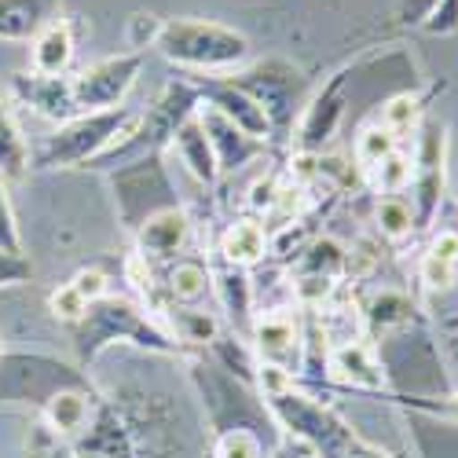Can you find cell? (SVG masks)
Wrapping results in <instances>:
<instances>
[{
    "instance_id": "13",
    "label": "cell",
    "mask_w": 458,
    "mask_h": 458,
    "mask_svg": "<svg viewBox=\"0 0 458 458\" xmlns=\"http://www.w3.org/2000/svg\"><path fill=\"white\" fill-rule=\"evenodd\" d=\"M0 169L8 176H19L26 169V143L4 106H0Z\"/></svg>"
},
{
    "instance_id": "30",
    "label": "cell",
    "mask_w": 458,
    "mask_h": 458,
    "mask_svg": "<svg viewBox=\"0 0 458 458\" xmlns=\"http://www.w3.org/2000/svg\"><path fill=\"white\" fill-rule=\"evenodd\" d=\"M253 206H257V209L276 206V180H260V183L253 187Z\"/></svg>"
},
{
    "instance_id": "22",
    "label": "cell",
    "mask_w": 458,
    "mask_h": 458,
    "mask_svg": "<svg viewBox=\"0 0 458 458\" xmlns=\"http://www.w3.org/2000/svg\"><path fill=\"white\" fill-rule=\"evenodd\" d=\"M52 312L59 319H81L89 312V301L78 290H73V283H70V286H63V290L52 293Z\"/></svg>"
},
{
    "instance_id": "25",
    "label": "cell",
    "mask_w": 458,
    "mask_h": 458,
    "mask_svg": "<svg viewBox=\"0 0 458 458\" xmlns=\"http://www.w3.org/2000/svg\"><path fill=\"white\" fill-rule=\"evenodd\" d=\"M422 283L433 286V290H447V286L454 283V268H451V264H444V260L426 257V260H422Z\"/></svg>"
},
{
    "instance_id": "23",
    "label": "cell",
    "mask_w": 458,
    "mask_h": 458,
    "mask_svg": "<svg viewBox=\"0 0 458 458\" xmlns=\"http://www.w3.org/2000/svg\"><path fill=\"white\" fill-rule=\"evenodd\" d=\"M220 458H260V444L246 429H235L220 440Z\"/></svg>"
},
{
    "instance_id": "18",
    "label": "cell",
    "mask_w": 458,
    "mask_h": 458,
    "mask_svg": "<svg viewBox=\"0 0 458 458\" xmlns=\"http://www.w3.org/2000/svg\"><path fill=\"white\" fill-rule=\"evenodd\" d=\"M374 173H377V187L386 191V195H396V191H403V187L411 183V173H414V165H411L403 155H389V158L381 162Z\"/></svg>"
},
{
    "instance_id": "7",
    "label": "cell",
    "mask_w": 458,
    "mask_h": 458,
    "mask_svg": "<svg viewBox=\"0 0 458 458\" xmlns=\"http://www.w3.org/2000/svg\"><path fill=\"white\" fill-rule=\"evenodd\" d=\"M183 242H187V216L180 209L155 213L143 224V232H140L143 253H155V257H173Z\"/></svg>"
},
{
    "instance_id": "19",
    "label": "cell",
    "mask_w": 458,
    "mask_h": 458,
    "mask_svg": "<svg viewBox=\"0 0 458 458\" xmlns=\"http://www.w3.org/2000/svg\"><path fill=\"white\" fill-rule=\"evenodd\" d=\"M418 118V99L414 96H396L386 103V110H381V125H386L393 136L396 132H407Z\"/></svg>"
},
{
    "instance_id": "17",
    "label": "cell",
    "mask_w": 458,
    "mask_h": 458,
    "mask_svg": "<svg viewBox=\"0 0 458 458\" xmlns=\"http://www.w3.org/2000/svg\"><path fill=\"white\" fill-rule=\"evenodd\" d=\"M169 290L180 301H199L209 290V276H206V268H199V264H176L169 272Z\"/></svg>"
},
{
    "instance_id": "29",
    "label": "cell",
    "mask_w": 458,
    "mask_h": 458,
    "mask_svg": "<svg viewBox=\"0 0 458 458\" xmlns=\"http://www.w3.org/2000/svg\"><path fill=\"white\" fill-rule=\"evenodd\" d=\"M429 30H433V33H451V30H458V0H444V4L437 8V15H433V22H429Z\"/></svg>"
},
{
    "instance_id": "21",
    "label": "cell",
    "mask_w": 458,
    "mask_h": 458,
    "mask_svg": "<svg viewBox=\"0 0 458 458\" xmlns=\"http://www.w3.org/2000/svg\"><path fill=\"white\" fill-rule=\"evenodd\" d=\"M220 293H224V304L232 309V316L235 312L246 316V309H250V286H246V279L239 272H224L220 276Z\"/></svg>"
},
{
    "instance_id": "5",
    "label": "cell",
    "mask_w": 458,
    "mask_h": 458,
    "mask_svg": "<svg viewBox=\"0 0 458 458\" xmlns=\"http://www.w3.org/2000/svg\"><path fill=\"white\" fill-rule=\"evenodd\" d=\"M55 0H0V37H37L52 26Z\"/></svg>"
},
{
    "instance_id": "8",
    "label": "cell",
    "mask_w": 458,
    "mask_h": 458,
    "mask_svg": "<svg viewBox=\"0 0 458 458\" xmlns=\"http://www.w3.org/2000/svg\"><path fill=\"white\" fill-rule=\"evenodd\" d=\"M70 55H73V41H70V30L63 22H52L37 33L33 41V70L41 78H59V73L70 66Z\"/></svg>"
},
{
    "instance_id": "12",
    "label": "cell",
    "mask_w": 458,
    "mask_h": 458,
    "mask_svg": "<svg viewBox=\"0 0 458 458\" xmlns=\"http://www.w3.org/2000/svg\"><path fill=\"white\" fill-rule=\"evenodd\" d=\"M334 370L345 381H356V386H381L377 363L370 360V352L363 345H356V341H349V345H341L334 352Z\"/></svg>"
},
{
    "instance_id": "15",
    "label": "cell",
    "mask_w": 458,
    "mask_h": 458,
    "mask_svg": "<svg viewBox=\"0 0 458 458\" xmlns=\"http://www.w3.org/2000/svg\"><path fill=\"white\" fill-rule=\"evenodd\" d=\"M48 414H52V422H55L59 433H78V429L85 426V418H89V403H85V396H78V393H59V396L52 400Z\"/></svg>"
},
{
    "instance_id": "10",
    "label": "cell",
    "mask_w": 458,
    "mask_h": 458,
    "mask_svg": "<svg viewBox=\"0 0 458 458\" xmlns=\"http://www.w3.org/2000/svg\"><path fill=\"white\" fill-rule=\"evenodd\" d=\"M176 150H180L183 165L195 173L199 180L209 183V180L216 176V150H213V143H209L202 122H187V125H180V132H176Z\"/></svg>"
},
{
    "instance_id": "3",
    "label": "cell",
    "mask_w": 458,
    "mask_h": 458,
    "mask_svg": "<svg viewBox=\"0 0 458 458\" xmlns=\"http://www.w3.org/2000/svg\"><path fill=\"white\" fill-rule=\"evenodd\" d=\"M444 129L440 125H426V136H422V147H418V165L411 173L414 180V224L426 227L444 199Z\"/></svg>"
},
{
    "instance_id": "28",
    "label": "cell",
    "mask_w": 458,
    "mask_h": 458,
    "mask_svg": "<svg viewBox=\"0 0 458 458\" xmlns=\"http://www.w3.org/2000/svg\"><path fill=\"white\" fill-rule=\"evenodd\" d=\"M73 290H78L85 301H96V297H103V293H106V276H103V272H96V268H92V272H81V276H78V283H73Z\"/></svg>"
},
{
    "instance_id": "24",
    "label": "cell",
    "mask_w": 458,
    "mask_h": 458,
    "mask_svg": "<svg viewBox=\"0 0 458 458\" xmlns=\"http://www.w3.org/2000/svg\"><path fill=\"white\" fill-rule=\"evenodd\" d=\"M176 327H180L183 341H209V337L216 334L213 319L202 316V312H180V316H176Z\"/></svg>"
},
{
    "instance_id": "11",
    "label": "cell",
    "mask_w": 458,
    "mask_h": 458,
    "mask_svg": "<svg viewBox=\"0 0 458 458\" xmlns=\"http://www.w3.org/2000/svg\"><path fill=\"white\" fill-rule=\"evenodd\" d=\"M216 114H224V118L235 129H242L246 136L268 132V114H264V106H257V99H250L242 92H220L216 96Z\"/></svg>"
},
{
    "instance_id": "6",
    "label": "cell",
    "mask_w": 458,
    "mask_h": 458,
    "mask_svg": "<svg viewBox=\"0 0 458 458\" xmlns=\"http://www.w3.org/2000/svg\"><path fill=\"white\" fill-rule=\"evenodd\" d=\"M257 352L268 360V367H283L297 352V327L290 316H264L257 319Z\"/></svg>"
},
{
    "instance_id": "4",
    "label": "cell",
    "mask_w": 458,
    "mask_h": 458,
    "mask_svg": "<svg viewBox=\"0 0 458 458\" xmlns=\"http://www.w3.org/2000/svg\"><path fill=\"white\" fill-rule=\"evenodd\" d=\"M118 125H122V114H92V118H85L81 125L66 129L55 143H52V158H85L92 155V150L106 147L110 136H118Z\"/></svg>"
},
{
    "instance_id": "27",
    "label": "cell",
    "mask_w": 458,
    "mask_h": 458,
    "mask_svg": "<svg viewBox=\"0 0 458 458\" xmlns=\"http://www.w3.org/2000/svg\"><path fill=\"white\" fill-rule=\"evenodd\" d=\"M0 246H4V253H19V232H15V224H12V209H8V199H4V191H0Z\"/></svg>"
},
{
    "instance_id": "26",
    "label": "cell",
    "mask_w": 458,
    "mask_h": 458,
    "mask_svg": "<svg viewBox=\"0 0 458 458\" xmlns=\"http://www.w3.org/2000/svg\"><path fill=\"white\" fill-rule=\"evenodd\" d=\"M426 257L444 260V264H451V268H458V232H440Z\"/></svg>"
},
{
    "instance_id": "20",
    "label": "cell",
    "mask_w": 458,
    "mask_h": 458,
    "mask_svg": "<svg viewBox=\"0 0 458 458\" xmlns=\"http://www.w3.org/2000/svg\"><path fill=\"white\" fill-rule=\"evenodd\" d=\"M407 312H411V304H407V297H400V293H381V297L370 304V319H374V327L400 323Z\"/></svg>"
},
{
    "instance_id": "16",
    "label": "cell",
    "mask_w": 458,
    "mask_h": 458,
    "mask_svg": "<svg viewBox=\"0 0 458 458\" xmlns=\"http://www.w3.org/2000/svg\"><path fill=\"white\" fill-rule=\"evenodd\" d=\"M377 227H381V235H389V239H403L411 235V227H414V213L403 199L389 195L386 202L377 206Z\"/></svg>"
},
{
    "instance_id": "9",
    "label": "cell",
    "mask_w": 458,
    "mask_h": 458,
    "mask_svg": "<svg viewBox=\"0 0 458 458\" xmlns=\"http://www.w3.org/2000/svg\"><path fill=\"white\" fill-rule=\"evenodd\" d=\"M220 253L235 264V268H250L257 264L264 253H268V235H264V227L253 224V220H239L227 227V235L220 239Z\"/></svg>"
},
{
    "instance_id": "2",
    "label": "cell",
    "mask_w": 458,
    "mask_h": 458,
    "mask_svg": "<svg viewBox=\"0 0 458 458\" xmlns=\"http://www.w3.org/2000/svg\"><path fill=\"white\" fill-rule=\"evenodd\" d=\"M140 55H122V59H106L92 70H85L78 81L70 85L73 106H89V110H110L114 103H122L125 92L132 89L136 73H140Z\"/></svg>"
},
{
    "instance_id": "14",
    "label": "cell",
    "mask_w": 458,
    "mask_h": 458,
    "mask_svg": "<svg viewBox=\"0 0 458 458\" xmlns=\"http://www.w3.org/2000/svg\"><path fill=\"white\" fill-rule=\"evenodd\" d=\"M389 155H396V136L377 125V129H367L360 140H356V162L367 165V169H377Z\"/></svg>"
},
{
    "instance_id": "1",
    "label": "cell",
    "mask_w": 458,
    "mask_h": 458,
    "mask_svg": "<svg viewBox=\"0 0 458 458\" xmlns=\"http://www.w3.org/2000/svg\"><path fill=\"white\" fill-rule=\"evenodd\" d=\"M158 48L165 59L199 66V70H220L235 66L250 55V41L242 33L227 30L220 22H191V19H173L158 33Z\"/></svg>"
},
{
    "instance_id": "31",
    "label": "cell",
    "mask_w": 458,
    "mask_h": 458,
    "mask_svg": "<svg viewBox=\"0 0 458 458\" xmlns=\"http://www.w3.org/2000/svg\"><path fill=\"white\" fill-rule=\"evenodd\" d=\"M8 257H12V253L0 257V279H8V276H22V268H19V264H12Z\"/></svg>"
}]
</instances>
